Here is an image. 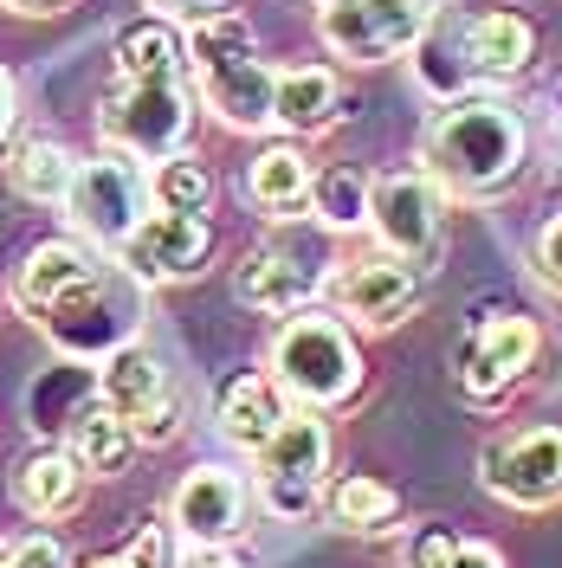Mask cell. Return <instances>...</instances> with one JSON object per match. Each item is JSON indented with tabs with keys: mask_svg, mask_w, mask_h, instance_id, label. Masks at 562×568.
Segmentation results:
<instances>
[{
	"mask_svg": "<svg viewBox=\"0 0 562 568\" xmlns=\"http://www.w3.org/2000/svg\"><path fill=\"white\" fill-rule=\"evenodd\" d=\"M524 155H530V130L504 98H465L459 91L433 110V123L421 136V169L446 187V201L504 194L524 175Z\"/></svg>",
	"mask_w": 562,
	"mask_h": 568,
	"instance_id": "obj_1",
	"label": "cell"
},
{
	"mask_svg": "<svg viewBox=\"0 0 562 568\" xmlns=\"http://www.w3.org/2000/svg\"><path fill=\"white\" fill-rule=\"evenodd\" d=\"M194 52V91L227 130H272V98H279V71L252 59V27L240 13H208L188 33Z\"/></svg>",
	"mask_w": 562,
	"mask_h": 568,
	"instance_id": "obj_2",
	"label": "cell"
},
{
	"mask_svg": "<svg viewBox=\"0 0 562 568\" xmlns=\"http://www.w3.org/2000/svg\"><path fill=\"white\" fill-rule=\"evenodd\" d=\"M265 368H272V382L284 388V400L291 407H311V414L350 407L355 394H362V375H369L350 329L337 317H311V311L284 317V329L272 336Z\"/></svg>",
	"mask_w": 562,
	"mask_h": 568,
	"instance_id": "obj_3",
	"label": "cell"
},
{
	"mask_svg": "<svg viewBox=\"0 0 562 568\" xmlns=\"http://www.w3.org/2000/svg\"><path fill=\"white\" fill-rule=\"evenodd\" d=\"M194 130V91L169 84V78H117L104 98H98V136L117 155H137V162H162L188 149Z\"/></svg>",
	"mask_w": 562,
	"mask_h": 568,
	"instance_id": "obj_4",
	"label": "cell"
},
{
	"mask_svg": "<svg viewBox=\"0 0 562 568\" xmlns=\"http://www.w3.org/2000/svg\"><path fill=\"white\" fill-rule=\"evenodd\" d=\"M149 175L137 169V155H91V162H78V181H71L66 194V220L78 240H91V246L117 252L130 233H137L142 220H149Z\"/></svg>",
	"mask_w": 562,
	"mask_h": 568,
	"instance_id": "obj_5",
	"label": "cell"
},
{
	"mask_svg": "<svg viewBox=\"0 0 562 568\" xmlns=\"http://www.w3.org/2000/svg\"><path fill=\"white\" fill-rule=\"evenodd\" d=\"M433 27V0H330L317 13V39L350 65H388L414 52Z\"/></svg>",
	"mask_w": 562,
	"mask_h": 568,
	"instance_id": "obj_6",
	"label": "cell"
},
{
	"mask_svg": "<svg viewBox=\"0 0 562 568\" xmlns=\"http://www.w3.org/2000/svg\"><path fill=\"white\" fill-rule=\"evenodd\" d=\"M137 291H149V284H123L98 278L84 284V291H71L66 304H52L46 317H39V329L52 336V349L71 355V362H104L110 349H123V343H137Z\"/></svg>",
	"mask_w": 562,
	"mask_h": 568,
	"instance_id": "obj_7",
	"label": "cell"
},
{
	"mask_svg": "<svg viewBox=\"0 0 562 568\" xmlns=\"http://www.w3.org/2000/svg\"><path fill=\"white\" fill-rule=\"evenodd\" d=\"M536 349H543V336H536V323L518 317V311H504V317H472V329H465V343H459V355H453L459 394L479 400V407L504 400V394L530 375Z\"/></svg>",
	"mask_w": 562,
	"mask_h": 568,
	"instance_id": "obj_8",
	"label": "cell"
},
{
	"mask_svg": "<svg viewBox=\"0 0 562 568\" xmlns=\"http://www.w3.org/2000/svg\"><path fill=\"white\" fill-rule=\"evenodd\" d=\"M479 485L511 510L562 504V426H524L479 453Z\"/></svg>",
	"mask_w": 562,
	"mask_h": 568,
	"instance_id": "obj_9",
	"label": "cell"
},
{
	"mask_svg": "<svg viewBox=\"0 0 562 568\" xmlns=\"http://www.w3.org/2000/svg\"><path fill=\"white\" fill-rule=\"evenodd\" d=\"M446 187L426 175V169H394V175H375V194H369V233L382 252H401L426 265L440 252V220H446Z\"/></svg>",
	"mask_w": 562,
	"mask_h": 568,
	"instance_id": "obj_10",
	"label": "cell"
},
{
	"mask_svg": "<svg viewBox=\"0 0 562 568\" xmlns=\"http://www.w3.org/2000/svg\"><path fill=\"white\" fill-rule=\"evenodd\" d=\"M98 400L137 426L142 446H169L181 433V407L169 394V375H162V362L142 343H123V349H110L98 362Z\"/></svg>",
	"mask_w": 562,
	"mask_h": 568,
	"instance_id": "obj_11",
	"label": "cell"
},
{
	"mask_svg": "<svg viewBox=\"0 0 562 568\" xmlns=\"http://www.w3.org/2000/svg\"><path fill=\"white\" fill-rule=\"evenodd\" d=\"M330 297H337L343 317L369 323V329H394V323H408L421 311L426 284H421V265H414V258H401V252H369V258H350V265L330 278Z\"/></svg>",
	"mask_w": 562,
	"mask_h": 568,
	"instance_id": "obj_12",
	"label": "cell"
},
{
	"mask_svg": "<svg viewBox=\"0 0 562 568\" xmlns=\"http://www.w3.org/2000/svg\"><path fill=\"white\" fill-rule=\"evenodd\" d=\"M208 252H213L208 213H169L162 207L117 246V265L142 284H188V278L208 272Z\"/></svg>",
	"mask_w": 562,
	"mask_h": 568,
	"instance_id": "obj_13",
	"label": "cell"
},
{
	"mask_svg": "<svg viewBox=\"0 0 562 568\" xmlns=\"http://www.w3.org/2000/svg\"><path fill=\"white\" fill-rule=\"evenodd\" d=\"M459 39V65L479 84H504V78H524L536 65V27H530L518 7H479V13H459L453 20Z\"/></svg>",
	"mask_w": 562,
	"mask_h": 568,
	"instance_id": "obj_14",
	"label": "cell"
},
{
	"mask_svg": "<svg viewBox=\"0 0 562 568\" xmlns=\"http://www.w3.org/2000/svg\"><path fill=\"white\" fill-rule=\"evenodd\" d=\"M247 485L220 465H194L169 497V524L181 542H233V536H247Z\"/></svg>",
	"mask_w": 562,
	"mask_h": 568,
	"instance_id": "obj_15",
	"label": "cell"
},
{
	"mask_svg": "<svg viewBox=\"0 0 562 568\" xmlns=\"http://www.w3.org/2000/svg\"><path fill=\"white\" fill-rule=\"evenodd\" d=\"M104 278V258L98 246H78V240H46L20 258V272H13V297H20V311L27 317H46L52 304H66L71 291H84V284Z\"/></svg>",
	"mask_w": 562,
	"mask_h": 568,
	"instance_id": "obj_16",
	"label": "cell"
},
{
	"mask_svg": "<svg viewBox=\"0 0 562 568\" xmlns=\"http://www.w3.org/2000/svg\"><path fill=\"white\" fill-rule=\"evenodd\" d=\"M323 284H330V278H323V258H298V252H284V246H265V252H252L247 265H240L233 291H240V304H247V311H265V317H298Z\"/></svg>",
	"mask_w": 562,
	"mask_h": 568,
	"instance_id": "obj_17",
	"label": "cell"
},
{
	"mask_svg": "<svg viewBox=\"0 0 562 568\" xmlns=\"http://www.w3.org/2000/svg\"><path fill=\"white\" fill-rule=\"evenodd\" d=\"M247 194L265 220H298V213L317 207V169H311V155L298 149V136L259 149V162L247 169Z\"/></svg>",
	"mask_w": 562,
	"mask_h": 568,
	"instance_id": "obj_18",
	"label": "cell"
},
{
	"mask_svg": "<svg viewBox=\"0 0 562 568\" xmlns=\"http://www.w3.org/2000/svg\"><path fill=\"white\" fill-rule=\"evenodd\" d=\"M284 414H291V400H284V388L272 382V368L265 375H233L227 388H220V433L240 446V453H259L272 433L284 426Z\"/></svg>",
	"mask_w": 562,
	"mask_h": 568,
	"instance_id": "obj_19",
	"label": "cell"
},
{
	"mask_svg": "<svg viewBox=\"0 0 562 568\" xmlns=\"http://www.w3.org/2000/svg\"><path fill=\"white\" fill-rule=\"evenodd\" d=\"M323 465H330V433H323V420L311 407H298L252 453V485H272V478H311V485H323Z\"/></svg>",
	"mask_w": 562,
	"mask_h": 568,
	"instance_id": "obj_20",
	"label": "cell"
},
{
	"mask_svg": "<svg viewBox=\"0 0 562 568\" xmlns=\"http://www.w3.org/2000/svg\"><path fill=\"white\" fill-rule=\"evenodd\" d=\"M343 110V84L330 65H284L279 71V98H272V130L284 136H317L330 130Z\"/></svg>",
	"mask_w": 562,
	"mask_h": 568,
	"instance_id": "obj_21",
	"label": "cell"
},
{
	"mask_svg": "<svg viewBox=\"0 0 562 568\" xmlns=\"http://www.w3.org/2000/svg\"><path fill=\"white\" fill-rule=\"evenodd\" d=\"M84 478H91V471L71 459L66 446H46V453H33V459H20V471H13V497H20L27 517L52 524V517H71V510H78Z\"/></svg>",
	"mask_w": 562,
	"mask_h": 568,
	"instance_id": "obj_22",
	"label": "cell"
},
{
	"mask_svg": "<svg viewBox=\"0 0 562 568\" xmlns=\"http://www.w3.org/2000/svg\"><path fill=\"white\" fill-rule=\"evenodd\" d=\"M137 446H142L137 426L123 420V414H110L98 394H91V400H84V407L66 420V453L84 465L91 478H117V471L130 465V453H137Z\"/></svg>",
	"mask_w": 562,
	"mask_h": 568,
	"instance_id": "obj_23",
	"label": "cell"
},
{
	"mask_svg": "<svg viewBox=\"0 0 562 568\" xmlns=\"http://www.w3.org/2000/svg\"><path fill=\"white\" fill-rule=\"evenodd\" d=\"M188 71H194V52H188L181 27H169V20H130L117 33V78H169V84H188Z\"/></svg>",
	"mask_w": 562,
	"mask_h": 568,
	"instance_id": "obj_24",
	"label": "cell"
},
{
	"mask_svg": "<svg viewBox=\"0 0 562 568\" xmlns=\"http://www.w3.org/2000/svg\"><path fill=\"white\" fill-rule=\"evenodd\" d=\"M7 181H13L20 201L66 207L71 181H78V155H71L66 142H52V136H27V142H13V155H7Z\"/></svg>",
	"mask_w": 562,
	"mask_h": 568,
	"instance_id": "obj_25",
	"label": "cell"
},
{
	"mask_svg": "<svg viewBox=\"0 0 562 568\" xmlns=\"http://www.w3.org/2000/svg\"><path fill=\"white\" fill-rule=\"evenodd\" d=\"M323 517L337 530H355V536H382L401 524V491L369 478V471H343L330 491H323Z\"/></svg>",
	"mask_w": 562,
	"mask_h": 568,
	"instance_id": "obj_26",
	"label": "cell"
},
{
	"mask_svg": "<svg viewBox=\"0 0 562 568\" xmlns=\"http://www.w3.org/2000/svg\"><path fill=\"white\" fill-rule=\"evenodd\" d=\"M149 194H155V207H169V213H208L213 175H208V162H194L188 149H175V155H162L149 169Z\"/></svg>",
	"mask_w": 562,
	"mask_h": 568,
	"instance_id": "obj_27",
	"label": "cell"
},
{
	"mask_svg": "<svg viewBox=\"0 0 562 568\" xmlns=\"http://www.w3.org/2000/svg\"><path fill=\"white\" fill-rule=\"evenodd\" d=\"M408 568H504V556L479 536H459L453 524H426L408 542Z\"/></svg>",
	"mask_w": 562,
	"mask_h": 568,
	"instance_id": "obj_28",
	"label": "cell"
},
{
	"mask_svg": "<svg viewBox=\"0 0 562 568\" xmlns=\"http://www.w3.org/2000/svg\"><path fill=\"white\" fill-rule=\"evenodd\" d=\"M369 194H375V181L355 175V169H323L317 175V220L323 226H337V233H350V226H369Z\"/></svg>",
	"mask_w": 562,
	"mask_h": 568,
	"instance_id": "obj_29",
	"label": "cell"
},
{
	"mask_svg": "<svg viewBox=\"0 0 562 568\" xmlns=\"http://www.w3.org/2000/svg\"><path fill=\"white\" fill-rule=\"evenodd\" d=\"M117 562H123V568H181L169 524H162V517H142V530L130 536V549H123Z\"/></svg>",
	"mask_w": 562,
	"mask_h": 568,
	"instance_id": "obj_30",
	"label": "cell"
},
{
	"mask_svg": "<svg viewBox=\"0 0 562 568\" xmlns=\"http://www.w3.org/2000/svg\"><path fill=\"white\" fill-rule=\"evenodd\" d=\"M0 568H71V562H66V542L59 536L33 530V536H20V542L0 549Z\"/></svg>",
	"mask_w": 562,
	"mask_h": 568,
	"instance_id": "obj_31",
	"label": "cell"
},
{
	"mask_svg": "<svg viewBox=\"0 0 562 568\" xmlns=\"http://www.w3.org/2000/svg\"><path fill=\"white\" fill-rule=\"evenodd\" d=\"M530 265H536V278L556 284L562 291V213L556 220H543V233H536V246H530Z\"/></svg>",
	"mask_w": 562,
	"mask_h": 568,
	"instance_id": "obj_32",
	"label": "cell"
},
{
	"mask_svg": "<svg viewBox=\"0 0 562 568\" xmlns=\"http://www.w3.org/2000/svg\"><path fill=\"white\" fill-rule=\"evenodd\" d=\"M181 568H252L247 556H233L227 542H188V562Z\"/></svg>",
	"mask_w": 562,
	"mask_h": 568,
	"instance_id": "obj_33",
	"label": "cell"
},
{
	"mask_svg": "<svg viewBox=\"0 0 562 568\" xmlns=\"http://www.w3.org/2000/svg\"><path fill=\"white\" fill-rule=\"evenodd\" d=\"M149 7H162V13H175V20H208V13H227V0H149Z\"/></svg>",
	"mask_w": 562,
	"mask_h": 568,
	"instance_id": "obj_34",
	"label": "cell"
},
{
	"mask_svg": "<svg viewBox=\"0 0 562 568\" xmlns=\"http://www.w3.org/2000/svg\"><path fill=\"white\" fill-rule=\"evenodd\" d=\"M7 136H13V78L0 71V149H7Z\"/></svg>",
	"mask_w": 562,
	"mask_h": 568,
	"instance_id": "obj_35",
	"label": "cell"
},
{
	"mask_svg": "<svg viewBox=\"0 0 562 568\" xmlns=\"http://www.w3.org/2000/svg\"><path fill=\"white\" fill-rule=\"evenodd\" d=\"M0 7H13V13H52L59 0H0Z\"/></svg>",
	"mask_w": 562,
	"mask_h": 568,
	"instance_id": "obj_36",
	"label": "cell"
},
{
	"mask_svg": "<svg viewBox=\"0 0 562 568\" xmlns=\"http://www.w3.org/2000/svg\"><path fill=\"white\" fill-rule=\"evenodd\" d=\"M78 568H123L117 556H91V562H78Z\"/></svg>",
	"mask_w": 562,
	"mask_h": 568,
	"instance_id": "obj_37",
	"label": "cell"
},
{
	"mask_svg": "<svg viewBox=\"0 0 562 568\" xmlns=\"http://www.w3.org/2000/svg\"><path fill=\"white\" fill-rule=\"evenodd\" d=\"M317 7H330V0H317Z\"/></svg>",
	"mask_w": 562,
	"mask_h": 568,
	"instance_id": "obj_38",
	"label": "cell"
}]
</instances>
